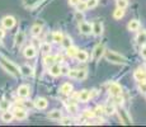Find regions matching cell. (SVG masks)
Here are the masks:
<instances>
[{
    "instance_id": "obj_1",
    "label": "cell",
    "mask_w": 146,
    "mask_h": 127,
    "mask_svg": "<svg viewBox=\"0 0 146 127\" xmlns=\"http://www.w3.org/2000/svg\"><path fill=\"white\" fill-rule=\"evenodd\" d=\"M104 56H106L107 61H109V63H112V64H126L127 63V59H126L125 56H121L119 53L113 52V51H106Z\"/></svg>"
},
{
    "instance_id": "obj_2",
    "label": "cell",
    "mask_w": 146,
    "mask_h": 127,
    "mask_svg": "<svg viewBox=\"0 0 146 127\" xmlns=\"http://www.w3.org/2000/svg\"><path fill=\"white\" fill-rule=\"evenodd\" d=\"M0 64H1V66L4 67L5 70H7L8 72H10L13 76H18L21 74V70L18 69V67L15 66L13 63H10V61H8L5 57H3V56H0Z\"/></svg>"
},
{
    "instance_id": "obj_3",
    "label": "cell",
    "mask_w": 146,
    "mask_h": 127,
    "mask_svg": "<svg viewBox=\"0 0 146 127\" xmlns=\"http://www.w3.org/2000/svg\"><path fill=\"white\" fill-rule=\"evenodd\" d=\"M108 92L111 93V95L117 97V95L122 94V88H121V85L117 83H109L108 84Z\"/></svg>"
},
{
    "instance_id": "obj_4",
    "label": "cell",
    "mask_w": 146,
    "mask_h": 127,
    "mask_svg": "<svg viewBox=\"0 0 146 127\" xmlns=\"http://www.w3.org/2000/svg\"><path fill=\"white\" fill-rule=\"evenodd\" d=\"M15 18L12 15H7V17H4L3 18V21H1V24H3V27L4 28H7V29H10V28H13L14 25H15Z\"/></svg>"
},
{
    "instance_id": "obj_5",
    "label": "cell",
    "mask_w": 146,
    "mask_h": 127,
    "mask_svg": "<svg viewBox=\"0 0 146 127\" xmlns=\"http://www.w3.org/2000/svg\"><path fill=\"white\" fill-rule=\"evenodd\" d=\"M104 52H106L104 46H103V45H98V46H95V49L93 50V55H92V57H93V60L97 61L104 55Z\"/></svg>"
},
{
    "instance_id": "obj_6",
    "label": "cell",
    "mask_w": 146,
    "mask_h": 127,
    "mask_svg": "<svg viewBox=\"0 0 146 127\" xmlns=\"http://www.w3.org/2000/svg\"><path fill=\"white\" fill-rule=\"evenodd\" d=\"M118 117H119L121 122L125 123V125H131V123H132V120H131V117L128 116L127 111H125V109H119L118 111Z\"/></svg>"
},
{
    "instance_id": "obj_7",
    "label": "cell",
    "mask_w": 146,
    "mask_h": 127,
    "mask_svg": "<svg viewBox=\"0 0 146 127\" xmlns=\"http://www.w3.org/2000/svg\"><path fill=\"white\" fill-rule=\"evenodd\" d=\"M92 33L94 36H100L103 33V24L102 22H94L92 24Z\"/></svg>"
},
{
    "instance_id": "obj_8",
    "label": "cell",
    "mask_w": 146,
    "mask_h": 127,
    "mask_svg": "<svg viewBox=\"0 0 146 127\" xmlns=\"http://www.w3.org/2000/svg\"><path fill=\"white\" fill-rule=\"evenodd\" d=\"M13 114H14V118H17V120H19V121H23L27 118V112H26V109H23V108H15Z\"/></svg>"
},
{
    "instance_id": "obj_9",
    "label": "cell",
    "mask_w": 146,
    "mask_h": 127,
    "mask_svg": "<svg viewBox=\"0 0 146 127\" xmlns=\"http://www.w3.org/2000/svg\"><path fill=\"white\" fill-rule=\"evenodd\" d=\"M17 93H18V95L21 98H27L31 94V89L28 85H21L18 88V90H17Z\"/></svg>"
},
{
    "instance_id": "obj_10",
    "label": "cell",
    "mask_w": 146,
    "mask_h": 127,
    "mask_svg": "<svg viewBox=\"0 0 146 127\" xmlns=\"http://www.w3.org/2000/svg\"><path fill=\"white\" fill-rule=\"evenodd\" d=\"M79 29L83 35H90L92 33V24L86 23V22H81L79 24Z\"/></svg>"
},
{
    "instance_id": "obj_11",
    "label": "cell",
    "mask_w": 146,
    "mask_h": 127,
    "mask_svg": "<svg viewBox=\"0 0 146 127\" xmlns=\"http://www.w3.org/2000/svg\"><path fill=\"white\" fill-rule=\"evenodd\" d=\"M133 78L136 81H145L146 80V71H144V70L141 69H137L136 71L133 72Z\"/></svg>"
},
{
    "instance_id": "obj_12",
    "label": "cell",
    "mask_w": 146,
    "mask_h": 127,
    "mask_svg": "<svg viewBox=\"0 0 146 127\" xmlns=\"http://www.w3.org/2000/svg\"><path fill=\"white\" fill-rule=\"evenodd\" d=\"M47 106H48V102L46 98H37L35 102V107L38 109H46Z\"/></svg>"
},
{
    "instance_id": "obj_13",
    "label": "cell",
    "mask_w": 146,
    "mask_h": 127,
    "mask_svg": "<svg viewBox=\"0 0 146 127\" xmlns=\"http://www.w3.org/2000/svg\"><path fill=\"white\" fill-rule=\"evenodd\" d=\"M24 39H26V33H24L23 31H19V32L15 35L14 43H15V46H22V43L24 42Z\"/></svg>"
},
{
    "instance_id": "obj_14",
    "label": "cell",
    "mask_w": 146,
    "mask_h": 127,
    "mask_svg": "<svg viewBox=\"0 0 146 127\" xmlns=\"http://www.w3.org/2000/svg\"><path fill=\"white\" fill-rule=\"evenodd\" d=\"M92 94L89 90H83V92L79 93V95H78V99H79V102H81V103H85V102H88L89 99H90Z\"/></svg>"
},
{
    "instance_id": "obj_15",
    "label": "cell",
    "mask_w": 146,
    "mask_h": 127,
    "mask_svg": "<svg viewBox=\"0 0 146 127\" xmlns=\"http://www.w3.org/2000/svg\"><path fill=\"white\" fill-rule=\"evenodd\" d=\"M13 118H14L13 112H9V109H8V111H3V114H1V121L3 122L9 123V122H12L13 121Z\"/></svg>"
},
{
    "instance_id": "obj_16",
    "label": "cell",
    "mask_w": 146,
    "mask_h": 127,
    "mask_svg": "<svg viewBox=\"0 0 146 127\" xmlns=\"http://www.w3.org/2000/svg\"><path fill=\"white\" fill-rule=\"evenodd\" d=\"M36 55H37L36 47H33V46H28V47H26V50H24V56H26L27 59H33Z\"/></svg>"
},
{
    "instance_id": "obj_17",
    "label": "cell",
    "mask_w": 146,
    "mask_h": 127,
    "mask_svg": "<svg viewBox=\"0 0 146 127\" xmlns=\"http://www.w3.org/2000/svg\"><path fill=\"white\" fill-rule=\"evenodd\" d=\"M127 28L131 32H136V31L140 29V22L137 21V19H132V21H130V23L127 24Z\"/></svg>"
},
{
    "instance_id": "obj_18",
    "label": "cell",
    "mask_w": 146,
    "mask_h": 127,
    "mask_svg": "<svg viewBox=\"0 0 146 127\" xmlns=\"http://www.w3.org/2000/svg\"><path fill=\"white\" fill-rule=\"evenodd\" d=\"M136 42H137V45H140V46H145L146 45V32L145 31H141V32L137 35Z\"/></svg>"
},
{
    "instance_id": "obj_19",
    "label": "cell",
    "mask_w": 146,
    "mask_h": 127,
    "mask_svg": "<svg viewBox=\"0 0 146 127\" xmlns=\"http://www.w3.org/2000/svg\"><path fill=\"white\" fill-rule=\"evenodd\" d=\"M75 57H76V60L80 61V63H85V61H88L89 55H88V52H85V51H78Z\"/></svg>"
},
{
    "instance_id": "obj_20",
    "label": "cell",
    "mask_w": 146,
    "mask_h": 127,
    "mask_svg": "<svg viewBox=\"0 0 146 127\" xmlns=\"http://www.w3.org/2000/svg\"><path fill=\"white\" fill-rule=\"evenodd\" d=\"M50 74H51L52 76H58V75H61V70H60V65H57V64H53L50 66Z\"/></svg>"
},
{
    "instance_id": "obj_21",
    "label": "cell",
    "mask_w": 146,
    "mask_h": 127,
    "mask_svg": "<svg viewBox=\"0 0 146 127\" xmlns=\"http://www.w3.org/2000/svg\"><path fill=\"white\" fill-rule=\"evenodd\" d=\"M48 118L50 120H55V121H60L61 118H62V114H61L60 111H57V109H53L48 113Z\"/></svg>"
},
{
    "instance_id": "obj_22",
    "label": "cell",
    "mask_w": 146,
    "mask_h": 127,
    "mask_svg": "<svg viewBox=\"0 0 146 127\" xmlns=\"http://www.w3.org/2000/svg\"><path fill=\"white\" fill-rule=\"evenodd\" d=\"M21 74H23L24 76H33V69L28 65H23L21 67Z\"/></svg>"
},
{
    "instance_id": "obj_23",
    "label": "cell",
    "mask_w": 146,
    "mask_h": 127,
    "mask_svg": "<svg viewBox=\"0 0 146 127\" xmlns=\"http://www.w3.org/2000/svg\"><path fill=\"white\" fill-rule=\"evenodd\" d=\"M60 92L62 93V94H66V95L70 94V93L72 92V85L70 83H64L60 88Z\"/></svg>"
},
{
    "instance_id": "obj_24",
    "label": "cell",
    "mask_w": 146,
    "mask_h": 127,
    "mask_svg": "<svg viewBox=\"0 0 146 127\" xmlns=\"http://www.w3.org/2000/svg\"><path fill=\"white\" fill-rule=\"evenodd\" d=\"M88 76V72L86 70H76V74H75V79L76 80H84Z\"/></svg>"
},
{
    "instance_id": "obj_25",
    "label": "cell",
    "mask_w": 146,
    "mask_h": 127,
    "mask_svg": "<svg viewBox=\"0 0 146 127\" xmlns=\"http://www.w3.org/2000/svg\"><path fill=\"white\" fill-rule=\"evenodd\" d=\"M31 33H32L33 36H40L41 33H42V25H40V24H35L32 28H31Z\"/></svg>"
},
{
    "instance_id": "obj_26",
    "label": "cell",
    "mask_w": 146,
    "mask_h": 127,
    "mask_svg": "<svg viewBox=\"0 0 146 127\" xmlns=\"http://www.w3.org/2000/svg\"><path fill=\"white\" fill-rule=\"evenodd\" d=\"M78 51H79V50L71 45L70 47H67V49H66V55L69 56V57H75V56H76V53H78Z\"/></svg>"
},
{
    "instance_id": "obj_27",
    "label": "cell",
    "mask_w": 146,
    "mask_h": 127,
    "mask_svg": "<svg viewBox=\"0 0 146 127\" xmlns=\"http://www.w3.org/2000/svg\"><path fill=\"white\" fill-rule=\"evenodd\" d=\"M44 65L46 66H51V65H53L56 63V60H55V56H51V55H47V56H44Z\"/></svg>"
},
{
    "instance_id": "obj_28",
    "label": "cell",
    "mask_w": 146,
    "mask_h": 127,
    "mask_svg": "<svg viewBox=\"0 0 146 127\" xmlns=\"http://www.w3.org/2000/svg\"><path fill=\"white\" fill-rule=\"evenodd\" d=\"M62 38H64V35L61 32H58V31L52 35V39H53V42H56V43H61Z\"/></svg>"
},
{
    "instance_id": "obj_29",
    "label": "cell",
    "mask_w": 146,
    "mask_h": 127,
    "mask_svg": "<svg viewBox=\"0 0 146 127\" xmlns=\"http://www.w3.org/2000/svg\"><path fill=\"white\" fill-rule=\"evenodd\" d=\"M61 45H62V47H64V49H67V47H70V46H71V45H72L71 38H70L69 36H64L62 41H61Z\"/></svg>"
},
{
    "instance_id": "obj_30",
    "label": "cell",
    "mask_w": 146,
    "mask_h": 127,
    "mask_svg": "<svg viewBox=\"0 0 146 127\" xmlns=\"http://www.w3.org/2000/svg\"><path fill=\"white\" fill-rule=\"evenodd\" d=\"M123 17H125V10L121 9V8H117L113 13V18L114 19H121V18H123Z\"/></svg>"
},
{
    "instance_id": "obj_31",
    "label": "cell",
    "mask_w": 146,
    "mask_h": 127,
    "mask_svg": "<svg viewBox=\"0 0 146 127\" xmlns=\"http://www.w3.org/2000/svg\"><path fill=\"white\" fill-rule=\"evenodd\" d=\"M103 109H104V113H107V114H113L114 112H116L113 104H107L106 107H103Z\"/></svg>"
},
{
    "instance_id": "obj_32",
    "label": "cell",
    "mask_w": 146,
    "mask_h": 127,
    "mask_svg": "<svg viewBox=\"0 0 146 127\" xmlns=\"http://www.w3.org/2000/svg\"><path fill=\"white\" fill-rule=\"evenodd\" d=\"M76 8H78V10H79V12H85V10L88 9L86 1H83V0H80V1L76 4Z\"/></svg>"
},
{
    "instance_id": "obj_33",
    "label": "cell",
    "mask_w": 146,
    "mask_h": 127,
    "mask_svg": "<svg viewBox=\"0 0 146 127\" xmlns=\"http://www.w3.org/2000/svg\"><path fill=\"white\" fill-rule=\"evenodd\" d=\"M40 49H41V52L48 53L50 51H51V46H50V43H42L40 46Z\"/></svg>"
},
{
    "instance_id": "obj_34",
    "label": "cell",
    "mask_w": 146,
    "mask_h": 127,
    "mask_svg": "<svg viewBox=\"0 0 146 127\" xmlns=\"http://www.w3.org/2000/svg\"><path fill=\"white\" fill-rule=\"evenodd\" d=\"M9 107H10L9 102H7V100H1V102H0V109H1V111H8V109H9Z\"/></svg>"
},
{
    "instance_id": "obj_35",
    "label": "cell",
    "mask_w": 146,
    "mask_h": 127,
    "mask_svg": "<svg viewBox=\"0 0 146 127\" xmlns=\"http://www.w3.org/2000/svg\"><path fill=\"white\" fill-rule=\"evenodd\" d=\"M128 5L127 0H117V8H121V9H125Z\"/></svg>"
},
{
    "instance_id": "obj_36",
    "label": "cell",
    "mask_w": 146,
    "mask_h": 127,
    "mask_svg": "<svg viewBox=\"0 0 146 127\" xmlns=\"http://www.w3.org/2000/svg\"><path fill=\"white\" fill-rule=\"evenodd\" d=\"M86 5H88V9H93L98 5V0H86Z\"/></svg>"
},
{
    "instance_id": "obj_37",
    "label": "cell",
    "mask_w": 146,
    "mask_h": 127,
    "mask_svg": "<svg viewBox=\"0 0 146 127\" xmlns=\"http://www.w3.org/2000/svg\"><path fill=\"white\" fill-rule=\"evenodd\" d=\"M19 102H21L24 107H27V108H32V107L35 106V102H31V100H19Z\"/></svg>"
},
{
    "instance_id": "obj_38",
    "label": "cell",
    "mask_w": 146,
    "mask_h": 127,
    "mask_svg": "<svg viewBox=\"0 0 146 127\" xmlns=\"http://www.w3.org/2000/svg\"><path fill=\"white\" fill-rule=\"evenodd\" d=\"M60 70H61V75H67L70 71L69 66L67 65H64V66H60Z\"/></svg>"
},
{
    "instance_id": "obj_39",
    "label": "cell",
    "mask_w": 146,
    "mask_h": 127,
    "mask_svg": "<svg viewBox=\"0 0 146 127\" xmlns=\"http://www.w3.org/2000/svg\"><path fill=\"white\" fill-rule=\"evenodd\" d=\"M67 109H69L70 113H76L78 112V107L75 106V104H70V106L67 107Z\"/></svg>"
},
{
    "instance_id": "obj_40",
    "label": "cell",
    "mask_w": 146,
    "mask_h": 127,
    "mask_svg": "<svg viewBox=\"0 0 146 127\" xmlns=\"http://www.w3.org/2000/svg\"><path fill=\"white\" fill-rule=\"evenodd\" d=\"M94 116H95L94 111H84V117H86V118H93Z\"/></svg>"
},
{
    "instance_id": "obj_41",
    "label": "cell",
    "mask_w": 146,
    "mask_h": 127,
    "mask_svg": "<svg viewBox=\"0 0 146 127\" xmlns=\"http://www.w3.org/2000/svg\"><path fill=\"white\" fill-rule=\"evenodd\" d=\"M75 19H76V21H81L83 22L84 21V14H83V12H79V10H78V13L75 14Z\"/></svg>"
},
{
    "instance_id": "obj_42",
    "label": "cell",
    "mask_w": 146,
    "mask_h": 127,
    "mask_svg": "<svg viewBox=\"0 0 146 127\" xmlns=\"http://www.w3.org/2000/svg\"><path fill=\"white\" fill-rule=\"evenodd\" d=\"M140 90H141L142 93H146V80L140 81Z\"/></svg>"
},
{
    "instance_id": "obj_43",
    "label": "cell",
    "mask_w": 146,
    "mask_h": 127,
    "mask_svg": "<svg viewBox=\"0 0 146 127\" xmlns=\"http://www.w3.org/2000/svg\"><path fill=\"white\" fill-rule=\"evenodd\" d=\"M70 123H71V120H69V118H64V120H61V125L67 126V125H70Z\"/></svg>"
},
{
    "instance_id": "obj_44",
    "label": "cell",
    "mask_w": 146,
    "mask_h": 127,
    "mask_svg": "<svg viewBox=\"0 0 146 127\" xmlns=\"http://www.w3.org/2000/svg\"><path fill=\"white\" fill-rule=\"evenodd\" d=\"M140 53H141L142 57L146 59V45H145V46H142V49H141V51H140Z\"/></svg>"
},
{
    "instance_id": "obj_45",
    "label": "cell",
    "mask_w": 146,
    "mask_h": 127,
    "mask_svg": "<svg viewBox=\"0 0 146 127\" xmlns=\"http://www.w3.org/2000/svg\"><path fill=\"white\" fill-rule=\"evenodd\" d=\"M55 60H56V63H62L64 57L62 56H60V55H57V56H55Z\"/></svg>"
},
{
    "instance_id": "obj_46",
    "label": "cell",
    "mask_w": 146,
    "mask_h": 127,
    "mask_svg": "<svg viewBox=\"0 0 146 127\" xmlns=\"http://www.w3.org/2000/svg\"><path fill=\"white\" fill-rule=\"evenodd\" d=\"M4 37H5V31L3 29V28H0V41H1Z\"/></svg>"
},
{
    "instance_id": "obj_47",
    "label": "cell",
    "mask_w": 146,
    "mask_h": 127,
    "mask_svg": "<svg viewBox=\"0 0 146 127\" xmlns=\"http://www.w3.org/2000/svg\"><path fill=\"white\" fill-rule=\"evenodd\" d=\"M79 1H80V0H69V4L70 5H76Z\"/></svg>"
},
{
    "instance_id": "obj_48",
    "label": "cell",
    "mask_w": 146,
    "mask_h": 127,
    "mask_svg": "<svg viewBox=\"0 0 146 127\" xmlns=\"http://www.w3.org/2000/svg\"><path fill=\"white\" fill-rule=\"evenodd\" d=\"M145 60H146V59H145ZM145 65H146V61H145Z\"/></svg>"
}]
</instances>
